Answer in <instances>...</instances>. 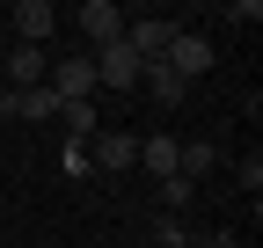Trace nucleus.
<instances>
[{
  "label": "nucleus",
  "instance_id": "ddd939ff",
  "mask_svg": "<svg viewBox=\"0 0 263 248\" xmlns=\"http://www.w3.org/2000/svg\"><path fill=\"white\" fill-rule=\"evenodd\" d=\"M154 248H190V226L176 219V212H161V219H154Z\"/></svg>",
  "mask_w": 263,
  "mask_h": 248
},
{
  "label": "nucleus",
  "instance_id": "7ed1b4c3",
  "mask_svg": "<svg viewBox=\"0 0 263 248\" xmlns=\"http://www.w3.org/2000/svg\"><path fill=\"white\" fill-rule=\"evenodd\" d=\"M124 44L139 51V66H154V58H168L176 22H168V15H139V22H124Z\"/></svg>",
  "mask_w": 263,
  "mask_h": 248
},
{
  "label": "nucleus",
  "instance_id": "0eeeda50",
  "mask_svg": "<svg viewBox=\"0 0 263 248\" xmlns=\"http://www.w3.org/2000/svg\"><path fill=\"white\" fill-rule=\"evenodd\" d=\"M8 117H22V124H51V117H59V95H51V88H8Z\"/></svg>",
  "mask_w": 263,
  "mask_h": 248
},
{
  "label": "nucleus",
  "instance_id": "dca6fc26",
  "mask_svg": "<svg viewBox=\"0 0 263 248\" xmlns=\"http://www.w3.org/2000/svg\"><path fill=\"white\" fill-rule=\"evenodd\" d=\"M197 248H241L234 234H205V241H197Z\"/></svg>",
  "mask_w": 263,
  "mask_h": 248
},
{
  "label": "nucleus",
  "instance_id": "a211bd4d",
  "mask_svg": "<svg viewBox=\"0 0 263 248\" xmlns=\"http://www.w3.org/2000/svg\"><path fill=\"white\" fill-rule=\"evenodd\" d=\"M0 132H8V110H0Z\"/></svg>",
  "mask_w": 263,
  "mask_h": 248
},
{
  "label": "nucleus",
  "instance_id": "6ab92c4d",
  "mask_svg": "<svg viewBox=\"0 0 263 248\" xmlns=\"http://www.w3.org/2000/svg\"><path fill=\"white\" fill-rule=\"evenodd\" d=\"M190 248H197V241H190Z\"/></svg>",
  "mask_w": 263,
  "mask_h": 248
},
{
  "label": "nucleus",
  "instance_id": "f257e3e1",
  "mask_svg": "<svg viewBox=\"0 0 263 248\" xmlns=\"http://www.w3.org/2000/svg\"><path fill=\"white\" fill-rule=\"evenodd\" d=\"M88 66H95V88H124V95L139 88V51H132L124 37L103 44V51H88Z\"/></svg>",
  "mask_w": 263,
  "mask_h": 248
},
{
  "label": "nucleus",
  "instance_id": "39448f33",
  "mask_svg": "<svg viewBox=\"0 0 263 248\" xmlns=\"http://www.w3.org/2000/svg\"><path fill=\"white\" fill-rule=\"evenodd\" d=\"M132 161H139V139H132V132H95V146H88V168H103V175H124Z\"/></svg>",
  "mask_w": 263,
  "mask_h": 248
},
{
  "label": "nucleus",
  "instance_id": "1a4fd4ad",
  "mask_svg": "<svg viewBox=\"0 0 263 248\" xmlns=\"http://www.w3.org/2000/svg\"><path fill=\"white\" fill-rule=\"evenodd\" d=\"M139 88H146V95H154V110H176L183 95H190V88L168 73V66H161V58H154V66H139Z\"/></svg>",
  "mask_w": 263,
  "mask_h": 248
},
{
  "label": "nucleus",
  "instance_id": "20e7f679",
  "mask_svg": "<svg viewBox=\"0 0 263 248\" xmlns=\"http://www.w3.org/2000/svg\"><path fill=\"white\" fill-rule=\"evenodd\" d=\"M73 29H81L95 51H103V44H117V37H124V8H117V0H88V8L73 15Z\"/></svg>",
  "mask_w": 263,
  "mask_h": 248
},
{
  "label": "nucleus",
  "instance_id": "f8f14e48",
  "mask_svg": "<svg viewBox=\"0 0 263 248\" xmlns=\"http://www.w3.org/2000/svg\"><path fill=\"white\" fill-rule=\"evenodd\" d=\"M190 197H197V182H190V175H161V190H154V204H161V212H183Z\"/></svg>",
  "mask_w": 263,
  "mask_h": 248
},
{
  "label": "nucleus",
  "instance_id": "9d476101",
  "mask_svg": "<svg viewBox=\"0 0 263 248\" xmlns=\"http://www.w3.org/2000/svg\"><path fill=\"white\" fill-rule=\"evenodd\" d=\"M176 146L183 139H168V132H154V139H139V168L161 182V175H176Z\"/></svg>",
  "mask_w": 263,
  "mask_h": 248
},
{
  "label": "nucleus",
  "instance_id": "423d86ee",
  "mask_svg": "<svg viewBox=\"0 0 263 248\" xmlns=\"http://www.w3.org/2000/svg\"><path fill=\"white\" fill-rule=\"evenodd\" d=\"M51 29H59V8H51V0H22V8H15V44H37L44 51Z\"/></svg>",
  "mask_w": 263,
  "mask_h": 248
},
{
  "label": "nucleus",
  "instance_id": "9b49d317",
  "mask_svg": "<svg viewBox=\"0 0 263 248\" xmlns=\"http://www.w3.org/2000/svg\"><path fill=\"white\" fill-rule=\"evenodd\" d=\"M59 117H66V146H81V139H95V102H66Z\"/></svg>",
  "mask_w": 263,
  "mask_h": 248
},
{
  "label": "nucleus",
  "instance_id": "2eb2a0df",
  "mask_svg": "<svg viewBox=\"0 0 263 248\" xmlns=\"http://www.w3.org/2000/svg\"><path fill=\"white\" fill-rule=\"evenodd\" d=\"M227 22H241V29H249V22H263V0H234V8H227Z\"/></svg>",
  "mask_w": 263,
  "mask_h": 248
},
{
  "label": "nucleus",
  "instance_id": "4468645a",
  "mask_svg": "<svg viewBox=\"0 0 263 248\" xmlns=\"http://www.w3.org/2000/svg\"><path fill=\"white\" fill-rule=\"evenodd\" d=\"M234 182H241V197H256V190H263V153H256V146L234 161Z\"/></svg>",
  "mask_w": 263,
  "mask_h": 248
},
{
  "label": "nucleus",
  "instance_id": "f03ea898",
  "mask_svg": "<svg viewBox=\"0 0 263 248\" xmlns=\"http://www.w3.org/2000/svg\"><path fill=\"white\" fill-rule=\"evenodd\" d=\"M212 58H219V51H212V37H197V29H176V44H168V58H161V66H168V73L190 88L197 73H212Z\"/></svg>",
  "mask_w": 263,
  "mask_h": 248
},
{
  "label": "nucleus",
  "instance_id": "f3484780",
  "mask_svg": "<svg viewBox=\"0 0 263 248\" xmlns=\"http://www.w3.org/2000/svg\"><path fill=\"white\" fill-rule=\"evenodd\" d=\"M0 110H8V80H0Z\"/></svg>",
  "mask_w": 263,
  "mask_h": 248
},
{
  "label": "nucleus",
  "instance_id": "6e6552de",
  "mask_svg": "<svg viewBox=\"0 0 263 248\" xmlns=\"http://www.w3.org/2000/svg\"><path fill=\"white\" fill-rule=\"evenodd\" d=\"M44 73H51V58H44L37 44H15V51H8V73H0V80H15V88H44Z\"/></svg>",
  "mask_w": 263,
  "mask_h": 248
}]
</instances>
